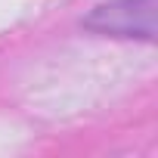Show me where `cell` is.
<instances>
[{"label":"cell","instance_id":"1","mask_svg":"<svg viewBox=\"0 0 158 158\" xmlns=\"http://www.w3.org/2000/svg\"><path fill=\"white\" fill-rule=\"evenodd\" d=\"M155 22H158V0H109L84 19L90 31L143 40L155 37Z\"/></svg>","mask_w":158,"mask_h":158}]
</instances>
